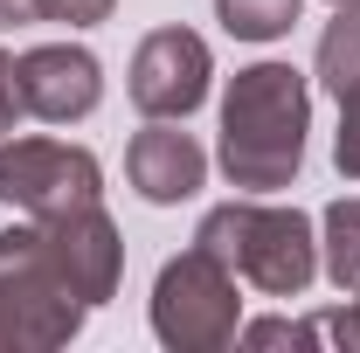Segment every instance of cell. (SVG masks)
<instances>
[{
    "label": "cell",
    "instance_id": "6da1fadb",
    "mask_svg": "<svg viewBox=\"0 0 360 353\" xmlns=\"http://www.w3.org/2000/svg\"><path fill=\"white\" fill-rule=\"evenodd\" d=\"M305 132H312V84L291 63H250L222 90V160L229 187L243 194H277L305 167Z\"/></svg>",
    "mask_w": 360,
    "mask_h": 353
},
{
    "label": "cell",
    "instance_id": "7a4b0ae2",
    "mask_svg": "<svg viewBox=\"0 0 360 353\" xmlns=\"http://www.w3.org/2000/svg\"><path fill=\"white\" fill-rule=\"evenodd\" d=\"M194 243L208 257H222L264 298H305L312 277H319V222L305 208L264 201V194H243V201L208 208L201 229H194Z\"/></svg>",
    "mask_w": 360,
    "mask_h": 353
},
{
    "label": "cell",
    "instance_id": "3957f363",
    "mask_svg": "<svg viewBox=\"0 0 360 353\" xmlns=\"http://www.w3.org/2000/svg\"><path fill=\"white\" fill-rule=\"evenodd\" d=\"M243 333V277L201 243L160 264L153 277V340L167 353H222Z\"/></svg>",
    "mask_w": 360,
    "mask_h": 353
},
{
    "label": "cell",
    "instance_id": "277c9868",
    "mask_svg": "<svg viewBox=\"0 0 360 353\" xmlns=\"http://www.w3.org/2000/svg\"><path fill=\"white\" fill-rule=\"evenodd\" d=\"M104 201V167L70 139H0V208L14 215H63Z\"/></svg>",
    "mask_w": 360,
    "mask_h": 353
},
{
    "label": "cell",
    "instance_id": "5b68a950",
    "mask_svg": "<svg viewBox=\"0 0 360 353\" xmlns=\"http://www.w3.org/2000/svg\"><path fill=\"white\" fill-rule=\"evenodd\" d=\"M42 229V257L56 270V284L70 298H84L90 312L104 298H118V277H125V236L118 222L104 215V201H84V208H63V215H35Z\"/></svg>",
    "mask_w": 360,
    "mask_h": 353
},
{
    "label": "cell",
    "instance_id": "8992f818",
    "mask_svg": "<svg viewBox=\"0 0 360 353\" xmlns=\"http://www.w3.org/2000/svg\"><path fill=\"white\" fill-rule=\"evenodd\" d=\"M215 84V56L194 28H153L132 49V70H125V97H132L146 118H187L208 104Z\"/></svg>",
    "mask_w": 360,
    "mask_h": 353
},
{
    "label": "cell",
    "instance_id": "52a82bcc",
    "mask_svg": "<svg viewBox=\"0 0 360 353\" xmlns=\"http://www.w3.org/2000/svg\"><path fill=\"white\" fill-rule=\"evenodd\" d=\"M14 84H21V111L42 125H84L104 104V63L84 42H42L14 56Z\"/></svg>",
    "mask_w": 360,
    "mask_h": 353
},
{
    "label": "cell",
    "instance_id": "ba28073f",
    "mask_svg": "<svg viewBox=\"0 0 360 353\" xmlns=\"http://www.w3.org/2000/svg\"><path fill=\"white\" fill-rule=\"evenodd\" d=\"M125 180L139 187V201L180 208L208 187V153L194 146V132H180V118H146V132L125 146Z\"/></svg>",
    "mask_w": 360,
    "mask_h": 353
},
{
    "label": "cell",
    "instance_id": "9c48e42d",
    "mask_svg": "<svg viewBox=\"0 0 360 353\" xmlns=\"http://www.w3.org/2000/svg\"><path fill=\"white\" fill-rule=\"evenodd\" d=\"M319 270L354 291L360 284V194H340L326 215H319Z\"/></svg>",
    "mask_w": 360,
    "mask_h": 353
},
{
    "label": "cell",
    "instance_id": "30bf717a",
    "mask_svg": "<svg viewBox=\"0 0 360 353\" xmlns=\"http://www.w3.org/2000/svg\"><path fill=\"white\" fill-rule=\"evenodd\" d=\"M312 77L333 90V97L360 84V0H340V7H333V21H326V35H319V56H312Z\"/></svg>",
    "mask_w": 360,
    "mask_h": 353
},
{
    "label": "cell",
    "instance_id": "8fae6325",
    "mask_svg": "<svg viewBox=\"0 0 360 353\" xmlns=\"http://www.w3.org/2000/svg\"><path fill=\"white\" fill-rule=\"evenodd\" d=\"M298 14H305V0H215V21L236 42H277L298 28Z\"/></svg>",
    "mask_w": 360,
    "mask_h": 353
},
{
    "label": "cell",
    "instance_id": "7c38bea8",
    "mask_svg": "<svg viewBox=\"0 0 360 353\" xmlns=\"http://www.w3.org/2000/svg\"><path fill=\"white\" fill-rule=\"evenodd\" d=\"M333 167L360 187V84L340 90V132H333Z\"/></svg>",
    "mask_w": 360,
    "mask_h": 353
},
{
    "label": "cell",
    "instance_id": "4fadbf2b",
    "mask_svg": "<svg viewBox=\"0 0 360 353\" xmlns=\"http://www.w3.org/2000/svg\"><path fill=\"white\" fill-rule=\"evenodd\" d=\"M118 0H42V21H63V28H97L111 21Z\"/></svg>",
    "mask_w": 360,
    "mask_h": 353
},
{
    "label": "cell",
    "instance_id": "5bb4252c",
    "mask_svg": "<svg viewBox=\"0 0 360 353\" xmlns=\"http://www.w3.org/2000/svg\"><path fill=\"white\" fill-rule=\"evenodd\" d=\"M21 118H28V111H21V84H14V56L0 49V139L14 132Z\"/></svg>",
    "mask_w": 360,
    "mask_h": 353
},
{
    "label": "cell",
    "instance_id": "9a60e30c",
    "mask_svg": "<svg viewBox=\"0 0 360 353\" xmlns=\"http://www.w3.org/2000/svg\"><path fill=\"white\" fill-rule=\"evenodd\" d=\"M326 326H333V347H354L360 353V284L347 291V305H340V312H326Z\"/></svg>",
    "mask_w": 360,
    "mask_h": 353
},
{
    "label": "cell",
    "instance_id": "2e32d148",
    "mask_svg": "<svg viewBox=\"0 0 360 353\" xmlns=\"http://www.w3.org/2000/svg\"><path fill=\"white\" fill-rule=\"evenodd\" d=\"M42 21V0H0V28H28Z\"/></svg>",
    "mask_w": 360,
    "mask_h": 353
},
{
    "label": "cell",
    "instance_id": "e0dca14e",
    "mask_svg": "<svg viewBox=\"0 0 360 353\" xmlns=\"http://www.w3.org/2000/svg\"><path fill=\"white\" fill-rule=\"evenodd\" d=\"M0 353H28V347H21V319H14V305H7V291H0Z\"/></svg>",
    "mask_w": 360,
    "mask_h": 353
},
{
    "label": "cell",
    "instance_id": "ac0fdd59",
    "mask_svg": "<svg viewBox=\"0 0 360 353\" xmlns=\"http://www.w3.org/2000/svg\"><path fill=\"white\" fill-rule=\"evenodd\" d=\"M333 7H340V0H333Z\"/></svg>",
    "mask_w": 360,
    "mask_h": 353
}]
</instances>
